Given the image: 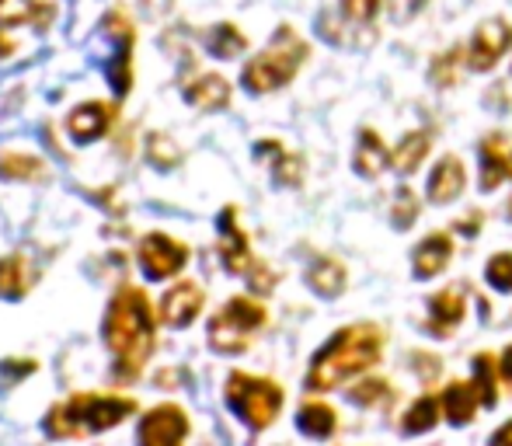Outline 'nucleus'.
<instances>
[{
  "instance_id": "7",
  "label": "nucleus",
  "mask_w": 512,
  "mask_h": 446,
  "mask_svg": "<svg viewBox=\"0 0 512 446\" xmlns=\"http://www.w3.org/2000/svg\"><path fill=\"white\" fill-rule=\"evenodd\" d=\"M189 262V248L178 244L175 237L168 234H147L140 241V265L150 279H168L178 276Z\"/></svg>"
},
{
  "instance_id": "38",
  "label": "nucleus",
  "mask_w": 512,
  "mask_h": 446,
  "mask_svg": "<svg viewBox=\"0 0 512 446\" xmlns=\"http://www.w3.org/2000/svg\"><path fill=\"white\" fill-rule=\"evenodd\" d=\"M11 49H14L11 42H7L4 35H0V56H11Z\"/></svg>"
},
{
  "instance_id": "19",
  "label": "nucleus",
  "mask_w": 512,
  "mask_h": 446,
  "mask_svg": "<svg viewBox=\"0 0 512 446\" xmlns=\"http://www.w3.org/2000/svg\"><path fill=\"white\" fill-rule=\"evenodd\" d=\"M481 161H485V175H481V189H495L502 178H509V150L502 136H488L481 143Z\"/></svg>"
},
{
  "instance_id": "31",
  "label": "nucleus",
  "mask_w": 512,
  "mask_h": 446,
  "mask_svg": "<svg viewBox=\"0 0 512 446\" xmlns=\"http://www.w3.org/2000/svg\"><path fill=\"white\" fill-rule=\"evenodd\" d=\"M380 4L384 0H342V11L349 21H356V25H370L373 18H377Z\"/></svg>"
},
{
  "instance_id": "37",
  "label": "nucleus",
  "mask_w": 512,
  "mask_h": 446,
  "mask_svg": "<svg viewBox=\"0 0 512 446\" xmlns=\"http://www.w3.org/2000/svg\"><path fill=\"white\" fill-rule=\"evenodd\" d=\"M502 377L512 380V349L506 352V363H502Z\"/></svg>"
},
{
  "instance_id": "36",
  "label": "nucleus",
  "mask_w": 512,
  "mask_h": 446,
  "mask_svg": "<svg viewBox=\"0 0 512 446\" xmlns=\"http://www.w3.org/2000/svg\"><path fill=\"white\" fill-rule=\"evenodd\" d=\"M492 446H512V422H509V426H502L499 433L492 436Z\"/></svg>"
},
{
  "instance_id": "4",
  "label": "nucleus",
  "mask_w": 512,
  "mask_h": 446,
  "mask_svg": "<svg viewBox=\"0 0 512 446\" xmlns=\"http://www.w3.org/2000/svg\"><path fill=\"white\" fill-rule=\"evenodd\" d=\"M304 56H307V42L300 39L290 25H283L276 32V39L269 42V49L244 67V84H248V91H255V95L283 88V84L293 81V74L300 70Z\"/></svg>"
},
{
  "instance_id": "33",
  "label": "nucleus",
  "mask_w": 512,
  "mask_h": 446,
  "mask_svg": "<svg viewBox=\"0 0 512 446\" xmlns=\"http://www.w3.org/2000/svg\"><path fill=\"white\" fill-rule=\"evenodd\" d=\"M415 213H418L415 192L401 189L398 192V203H394V223H398V227H411V223H415Z\"/></svg>"
},
{
  "instance_id": "5",
  "label": "nucleus",
  "mask_w": 512,
  "mask_h": 446,
  "mask_svg": "<svg viewBox=\"0 0 512 446\" xmlns=\"http://www.w3.org/2000/svg\"><path fill=\"white\" fill-rule=\"evenodd\" d=\"M227 405L248 422L251 429H265L283 408V391L272 380L248 377V373H234L227 380Z\"/></svg>"
},
{
  "instance_id": "2",
  "label": "nucleus",
  "mask_w": 512,
  "mask_h": 446,
  "mask_svg": "<svg viewBox=\"0 0 512 446\" xmlns=\"http://www.w3.org/2000/svg\"><path fill=\"white\" fill-rule=\"evenodd\" d=\"M380 345H384V335L373 325H356L345 328L317 352L314 366L307 373V387L310 391H331L342 380H349L352 373L366 370L380 359Z\"/></svg>"
},
{
  "instance_id": "22",
  "label": "nucleus",
  "mask_w": 512,
  "mask_h": 446,
  "mask_svg": "<svg viewBox=\"0 0 512 446\" xmlns=\"http://www.w3.org/2000/svg\"><path fill=\"white\" fill-rule=\"evenodd\" d=\"M297 422L307 436H314V440H324V436L335 433V412H331L328 405H321V401H310V405L300 408Z\"/></svg>"
},
{
  "instance_id": "32",
  "label": "nucleus",
  "mask_w": 512,
  "mask_h": 446,
  "mask_svg": "<svg viewBox=\"0 0 512 446\" xmlns=\"http://www.w3.org/2000/svg\"><path fill=\"white\" fill-rule=\"evenodd\" d=\"M276 178L283 185H297L300 182V175H304V171H300V157H293V154H283V147H279L276 143Z\"/></svg>"
},
{
  "instance_id": "40",
  "label": "nucleus",
  "mask_w": 512,
  "mask_h": 446,
  "mask_svg": "<svg viewBox=\"0 0 512 446\" xmlns=\"http://www.w3.org/2000/svg\"><path fill=\"white\" fill-rule=\"evenodd\" d=\"M509 217H512V199H509Z\"/></svg>"
},
{
  "instance_id": "24",
  "label": "nucleus",
  "mask_w": 512,
  "mask_h": 446,
  "mask_svg": "<svg viewBox=\"0 0 512 446\" xmlns=\"http://www.w3.org/2000/svg\"><path fill=\"white\" fill-rule=\"evenodd\" d=\"M310 286H314L321 297H335V293H342L345 286V269L338 262H331V258H321V262L310 269Z\"/></svg>"
},
{
  "instance_id": "8",
  "label": "nucleus",
  "mask_w": 512,
  "mask_h": 446,
  "mask_svg": "<svg viewBox=\"0 0 512 446\" xmlns=\"http://www.w3.org/2000/svg\"><path fill=\"white\" fill-rule=\"evenodd\" d=\"M512 49V28L502 18H492L485 25H478L467 49V67L471 70H492L499 67V60Z\"/></svg>"
},
{
  "instance_id": "21",
  "label": "nucleus",
  "mask_w": 512,
  "mask_h": 446,
  "mask_svg": "<svg viewBox=\"0 0 512 446\" xmlns=\"http://www.w3.org/2000/svg\"><path fill=\"white\" fill-rule=\"evenodd\" d=\"M28 293V269L18 255L0 258V297L4 300H18Z\"/></svg>"
},
{
  "instance_id": "3",
  "label": "nucleus",
  "mask_w": 512,
  "mask_h": 446,
  "mask_svg": "<svg viewBox=\"0 0 512 446\" xmlns=\"http://www.w3.org/2000/svg\"><path fill=\"white\" fill-rule=\"evenodd\" d=\"M136 412L133 398L122 394H74L46 415L49 436H91L119 426Z\"/></svg>"
},
{
  "instance_id": "26",
  "label": "nucleus",
  "mask_w": 512,
  "mask_h": 446,
  "mask_svg": "<svg viewBox=\"0 0 512 446\" xmlns=\"http://www.w3.org/2000/svg\"><path fill=\"white\" fill-rule=\"evenodd\" d=\"M0 178H42V161L21 154H4L0 157Z\"/></svg>"
},
{
  "instance_id": "34",
  "label": "nucleus",
  "mask_w": 512,
  "mask_h": 446,
  "mask_svg": "<svg viewBox=\"0 0 512 446\" xmlns=\"http://www.w3.org/2000/svg\"><path fill=\"white\" fill-rule=\"evenodd\" d=\"M457 56H460V49H453V53H443L436 60V67H432V77H436L439 88H446V84L457 81Z\"/></svg>"
},
{
  "instance_id": "39",
  "label": "nucleus",
  "mask_w": 512,
  "mask_h": 446,
  "mask_svg": "<svg viewBox=\"0 0 512 446\" xmlns=\"http://www.w3.org/2000/svg\"><path fill=\"white\" fill-rule=\"evenodd\" d=\"M509 175H512V150H509Z\"/></svg>"
},
{
  "instance_id": "29",
  "label": "nucleus",
  "mask_w": 512,
  "mask_h": 446,
  "mask_svg": "<svg viewBox=\"0 0 512 446\" xmlns=\"http://www.w3.org/2000/svg\"><path fill=\"white\" fill-rule=\"evenodd\" d=\"M488 283L495 286V290L509 293L512 290V255H495L492 262H488Z\"/></svg>"
},
{
  "instance_id": "27",
  "label": "nucleus",
  "mask_w": 512,
  "mask_h": 446,
  "mask_svg": "<svg viewBox=\"0 0 512 446\" xmlns=\"http://www.w3.org/2000/svg\"><path fill=\"white\" fill-rule=\"evenodd\" d=\"M436 408L439 405L432 398L415 401V408L405 415V433H425V429L436 426Z\"/></svg>"
},
{
  "instance_id": "1",
  "label": "nucleus",
  "mask_w": 512,
  "mask_h": 446,
  "mask_svg": "<svg viewBox=\"0 0 512 446\" xmlns=\"http://www.w3.org/2000/svg\"><path fill=\"white\" fill-rule=\"evenodd\" d=\"M154 335L157 314L150 307L147 293L136 290V286H122L105 314V345L115 356V373L122 380L136 377L143 370L147 356L154 352Z\"/></svg>"
},
{
  "instance_id": "28",
  "label": "nucleus",
  "mask_w": 512,
  "mask_h": 446,
  "mask_svg": "<svg viewBox=\"0 0 512 446\" xmlns=\"http://www.w3.org/2000/svg\"><path fill=\"white\" fill-rule=\"evenodd\" d=\"M150 161L161 164V168H175L182 161V150L168 140V136H150Z\"/></svg>"
},
{
  "instance_id": "6",
  "label": "nucleus",
  "mask_w": 512,
  "mask_h": 446,
  "mask_svg": "<svg viewBox=\"0 0 512 446\" xmlns=\"http://www.w3.org/2000/svg\"><path fill=\"white\" fill-rule=\"evenodd\" d=\"M265 325V307L258 300L234 297L209 321V345L216 352H241L248 338Z\"/></svg>"
},
{
  "instance_id": "12",
  "label": "nucleus",
  "mask_w": 512,
  "mask_h": 446,
  "mask_svg": "<svg viewBox=\"0 0 512 446\" xmlns=\"http://www.w3.org/2000/svg\"><path fill=\"white\" fill-rule=\"evenodd\" d=\"M112 122H115L112 105L88 102V105H81V109H74V115L67 119V129L77 143H91V140H98V136H105Z\"/></svg>"
},
{
  "instance_id": "23",
  "label": "nucleus",
  "mask_w": 512,
  "mask_h": 446,
  "mask_svg": "<svg viewBox=\"0 0 512 446\" xmlns=\"http://www.w3.org/2000/svg\"><path fill=\"white\" fill-rule=\"evenodd\" d=\"M39 21L46 25V18H53V7H39L35 0H0V25H21V21Z\"/></svg>"
},
{
  "instance_id": "16",
  "label": "nucleus",
  "mask_w": 512,
  "mask_h": 446,
  "mask_svg": "<svg viewBox=\"0 0 512 446\" xmlns=\"http://www.w3.org/2000/svg\"><path fill=\"white\" fill-rule=\"evenodd\" d=\"M429 307H432L429 328H432V335H439V338H446V332L464 318V297H460L457 290H443L439 297H432Z\"/></svg>"
},
{
  "instance_id": "25",
  "label": "nucleus",
  "mask_w": 512,
  "mask_h": 446,
  "mask_svg": "<svg viewBox=\"0 0 512 446\" xmlns=\"http://www.w3.org/2000/svg\"><path fill=\"white\" fill-rule=\"evenodd\" d=\"M206 46H209V53L220 56V60H234L237 53H244V46H248V39H244V35L237 32L234 25H216L213 32H209Z\"/></svg>"
},
{
  "instance_id": "18",
  "label": "nucleus",
  "mask_w": 512,
  "mask_h": 446,
  "mask_svg": "<svg viewBox=\"0 0 512 446\" xmlns=\"http://www.w3.org/2000/svg\"><path fill=\"white\" fill-rule=\"evenodd\" d=\"M481 405V391L471 384H453L446 387L443 394V408H446V419L457 422V426H464V422L474 419V412H478Z\"/></svg>"
},
{
  "instance_id": "11",
  "label": "nucleus",
  "mask_w": 512,
  "mask_h": 446,
  "mask_svg": "<svg viewBox=\"0 0 512 446\" xmlns=\"http://www.w3.org/2000/svg\"><path fill=\"white\" fill-rule=\"evenodd\" d=\"M237 213L234 210H223L220 213V234H223V241H220V258H223V265H227V272H248L251 265V248H248V237H244V230L234 223Z\"/></svg>"
},
{
  "instance_id": "20",
  "label": "nucleus",
  "mask_w": 512,
  "mask_h": 446,
  "mask_svg": "<svg viewBox=\"0 0 512 446\" xmlns=\"http://www.w3.org/2000/svg\"><path fill=\"white\" fill-rule=\"evenodd\" d=\"M429 147H432V136L429 133H408L405 140L398 143V150L391 154V161H394V168L401 171V175H411V171H418V164L425 161V154H429Z\"/></svg>"
},
{
  "instance_id": "17",
  "label": "nucleus",
  "mask_w": 512,
  "mask_h": 446,
  "mask_svg": "<svg viewBox=\"0 0 512 446\" xmlns=\"http://www.w3.org/2000/svg\"><path fill=\"white\" fill-rule=\"evenodd\" d=\"M387 161H391V154H387V147L380 143V136L373 133V129H363V133H359V147H356V171L363 178H377L380 171L387 168Z\"/></svg>"
},
{
  "instance_id": "13",
  "label": "nucleus",
  "mask_w": 512,
  "mask_h": 446,
  "mask_svg": "<svg viewBox=\"0 0 512 446\" xmlns=\"http://www.w3.org/2000/svg\"><path fill=\"white\" fill-rule=\"evenodd\" d=\"M464 185H467L464 164L457 157H443L429 178V199L432 203H450V199H457L464 192Z\"/></svg>"
},
{
  "instance_id": "30",
  "label": "nucleus",
  "mask_w": 512,
  "mask_h": 446,
  "mask_svg": "<svg viewBox=\"0 0 512 446\" xmlns=\"http://www.w3.org/2000/svg\"><path fill=\"white\" fill-rule=\"evenodd\" d=\"M349 398L356 401V405H380V401H387V398H391V391H387V384H384V380H366V384L352 387V391H349Z\"/></svg>"
},
{
  "instance_id": "35",
  "label": "nucleus",
  "mask_w": 512,
  "mask_h": 446,
  "mask_svg": "<svg viewBox=\"0 0 512 446\" xmlns=\"http://www.w3.org/2000/svg\"><path fill=\"white\" fill-rule=\"evenodd\" d=\"M478 363V391H485V405H492L495 401V366H492V356H478L474 359Z\"/></svg>"
},
{
  "instance_id": "15",
  "label": "nucleus",
  "mask_w": 512,
  "mask_h": 446,
  "mask_svg": "<svg viewBox=\"0 0 512 446\" xmlns=\"http://www.w3.org/2000/svg\"><path fill=\"white\" fill-rule=\"evenodd\" d=\"M450 255H453V241L446 234L425 237L415 248V276H436V272H443Z\"/></svg>"
},
{
  "instance_id": "9",
  "label": "nucleus",
  "mask_w": 512,
  "mask_h": 446,
  "mask_svg": "<svg viewBox=\"0 0 512 446\" xmlns=\"http://www.w3.org/2000/svg\"><path fill=\"white\" fill-rule=\"evenodd\" d=\"M189 436V419L178 405H161L140 422V446H182Z\"/></svg>"
},
{
  "instance_id": "14",
  "label": "nucleus",
  "mask_w": 512,
  "mask_h": 446,
  "mask_svg": "<svg viewBox=\"0 0 512 446\" xmlns=\"http://www.w3.org/2000/svg\"><path fill=\"white\" fill-rule=\"evenodd\" d=\"M185 98H189V105H196V109H203V112L227 109L230 84L216 74H203V77H196V81L185 84Z\"/></svg>"
},
{
  "instance_id": "10",
  "label": "nucleus",
  "mask_w": 512,
  "mask_h": 446,
  "mask_svg": "<svg viewBox=\"0 0 512 446\" xmlns=\"http://www.w3.org/2000/svg\"><path fill=\"white\" fill-rule=\"evenodd\" d=\"M203 311V290L196 283H178L175 290L164 293L161 300V321L171 328H185Z\"/></svg>"
}]
</instances>
